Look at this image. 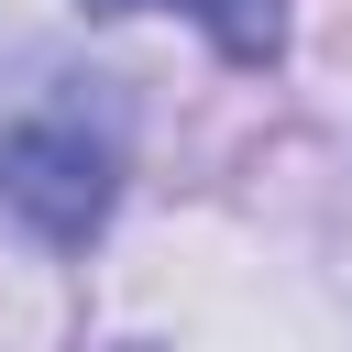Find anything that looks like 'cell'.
<instances>
[{"label":"cell","mask_w":352,"mask_h":352,"mask_svg":"<svg viewBox=\"0 0 352 352\" xmlns=\"http://www.w3.org/2000/svg\"><path fill=\"white\" fill-rule=\"evenodd\" d=\"M88 11H187L231 66H275L286 55V0H88Z\"/></svg>","instance_id":"7a4b0ae2"},{"label":"cell","mask_w":352,"mask_h":352,"mask_svg":"<svg viewBox=\"0 0 352 352\" xmlns=\"http://www.w3.org/2000/svg\"><path fill=\"white\" fill-rule=\"evenodd\" d=\"M0 198H11L22 231L55 242V253L99 242V220H110V198H121V121L88 110V99L22 110V121L0 132Z\"/></svg>","instance_id":"6da1fadb"}]
</instances>
